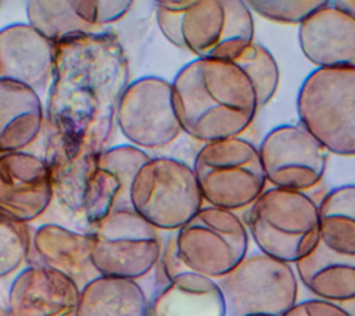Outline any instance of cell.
Returning a JSON list of instances; mask_svg holds the SVG:
<instances>
[{
    "label": "cell",
    "instance_id": "5bb4252c",
    "mask_svg": "<svg viewBox=\"0 0 355 316\" xmlns=\"http://www.w3.org/2000/svg\"><path fill=\"white\" fill-rule=\"evenodd\" d=\"M80 287L67 274L39 265L21 272L10 290V316H78Z\"/></svg>",
    "mask_w": 355,
    "mask_h": 316
},
{
    "label": "cell",
    "instance_id": "9a60e30c",
    "mask_svg": "<svg viewBox=\"0 0 355 316\" xmlns=\"http://www.w3.org/2000/svg\"><path fill=\"white\" fill-rule=\"evenodd\" d=\"M298 43L316 68L355 65V18L323 1L298 25Z\"/></svg>",
    "mask_w": 355,
    "mask_h": 316
},
{
    "label": "cell",
    "instance_id": "d6986e66",
    "mask_svg": "<svg viewBox=\"0 0 355 316\" xmlns=\"http://www.w3.org/2000/svg\"><path fill=\"white\" fill-rule=\"evenodd\" d=\"M42 105L31 87L0 79V151L14 152L28 146L39 133Z\"/></svg>",
    "mask_w": 355,
    "mask_h": 316
},
{
    "label": "cell",
    "instance_id": "4fadbf2b",
    "mask_svg": "<svg viewBox=\"0 0 355 316\" xmlns=\"http://www.w3.org/2000/svg\"><path fill=\"white\" fill-rule=\"evenodd\" d=\"M51 195L46 162L19 151L0 157V215L25 223L47 208Z\"/></svg>",
    "mask_w": 355,
    "mask_h": 316
},
{
    "label": "cell",
    "instance_id": "5b68a950",
    "mask_svg": "<svg viewBox=\"0 0 355 316\" xmlns=\"http://www.w3.org/2000/svg\"><path fill=\"white\" fill-rule=\"evenodd\" d=\"M191 168L202 200L211 207L247 209L265 191L258 147L240 136L204 143Z\"/></svg>",
    "mask_w": 355,
    "mask_h": 316
},
{
    "label": "cell",
    "instance_id": "484cf974",
    "mask_svg": "<svg viewBox=\"0 0 355 316\" xmlns=\"http://www.w3.org/2000/svg\"><path fill=\"white\" fill-rule=\"evenodd\" d=\"M323 4V0H251L247 1L251 12L259 17L288 25H300L316 8Z\"/></svg>",
    "mask_w": 355,
    "mask_h": 316
},
{
    "label": "cell",
    "instance_id": "7c38bea8",
    "mask_svg": "<svg viewBox=\"0 0 355 316\" xmlns=\"http://www.w3.org/2000/svg\"><path fill=\"white\" fill-rule=\"evenodd\" d=\"M116 122L132 146L141 150L169 146L182 133L172 101V83L158 76L129 83L116 108Z\"/></svg>",
    "mask_w": 355,
    "mask_h": 316
},
{
    "label": "cell",
    "instance_id": "f546056e",
    "mask_svg": "<svg viewBox=\"0 0 355 316\" xmlns=\"http://www.w3.org/2000/svg\"><path fill=\"white\" fill-rule=\"evenodd\" d=\"M284 316H337L334 308L322 299L308 298L298 301Z\"/></svg>",
    "mask_w": 355,
    "mask_h": 316
},
{
    "label": "cell",
    "instance_id": "277c9868",
    "mask_svg": "<svg viewBox=\"0 0 355 316\" xmlns=\"http://www.w3.org/2000/svg\"><path fill=\"white\" fill-rule=\"evenodd\" d=\"M297 114L327 152L355 155V65L315 68L300 86Z\"/></svg>",
    "mask_w": 355,
    "mask_h": 316
},
{
    "label": "cell",
    "instance_id": "cb8c5ba5",
    "mask_svg": "<svg viewBox=\"0 0 355 316\" xmlns=\"http://www.w3.org/2000/svg\"><path fill=\"white\" fill-rule=\"evenodd\" d=\"M233 62L250 79L258 108L265 107L273 98L279 86V67L270 50L258 42H252Z\"/></svg>",
    "mask_w": 355,
    "mask_h": 316
},
{
    "label": "cell",
    "instance_id": "7a4b0ae2",
    "mask_svg": "<svg viewBox=\"0 0 355 316\" xmlns=\"http://www.w3.org/2000/svg\"><path fill=\"white\" fill-rule=\"evenodd\" d=\"M171 83L182 132L202 143L240 136L258 109L250 79L233 61L194 58Z\"/></svg>",
    "mask_w": 355,
    "mask_h": 316
},
{
    "label": "cell",
    "instance_id": "4316f807",
    "mask_svg": "<svg viewBox=\"0 0 355 316\" xmlns=\"http://www.w3.org/2000/svg\"><path fill=\"white\" fill-rule=\"evenodd\" d=\"M193 4V0H161L157 1L155 18L158 28L165 39L176 46L184 49L182 37V22L186 10Z\"/></svg>",
    "mask_w": 355,
    "mask_h": 316
},
{
    "label": "cell",
    "instance_id": "8fae6325",
    "mask_svg": "<svg viewBox=\"0 0 355 316\" xmlns=\"http://www.w3.org/2000/svg\"><path fill=\"white\" fill-rule=\"evenodd\" d=\"M258 152L266 183L301 193L319 184L329 158L327 150L300 123L270 129Z\"/></svg>",
    "mask_w": 355,
    "mask_h": 316
},
{
    "label": "cell",
    "instance_id": "30bf717a",
    "mask_svg": "<svg viewBox=\"0 0 355 316\" xmlns=\"http://www.w3.org/2000/svg\"><path fill=\"white\" fill-rule=\"evenodd\" d=\"M182 37L196 58L234 61L254 42L252 12L243 0H193Z\"/></svg>",
    "mask_w": 355,
    "mask_h": 316
},
{
    "label": "cell",
    "instance_id": "f1b7e54d",
    "mask_svg": "<svg viewBox=\"0 0 355 316\" xmlns=\"http://www.w3.org/2000/svg\"><path fill=\"white\" fill-rule=\"evenodd\" d=\"M132 1H73L76 14L93 28L122 18L130 8Z\"/></svg>",
    "mask_w": 355,
    "mask_h": 316
},
{
    "label": "cell",
    "instance_id": "ac0fdd59",
    "mask_svg": "<svg viewBox=\"0 0 355 316\" xmlns=\"http://www.w3.org/2000/svg\"><path fill=\"white\" fill-rule=\"evenodd\" d=\"M146 316H227L216 280L184 272L148 299Z\"/></svg>",
    "mask_w": 355,
    "mask_h": 316
},
{
    "label": "cell",
    "instance_id": "d4e9b609",
    "mask_svg": "<svg viewBox=\"0 0 355 316\" xmlns=\"http://www.w3.org/2000/svg\"><path fill=\"white\" fill-rule=\"evenodd\" d=\"M29 251V234L25 223L0 215V277L14 272Z\"/></svg>",
    "mask_w": 355,
    "mask_h": 316
},
{
    "label": "cell",
    "instance_id": "8992f818",
    "mask_svg": "<svg viewBox=\"0 0 355 316\" xmlns=\"http://www.w3.org/2000/svg\"><path fill=\"white\" fill-rule=\"evenodd\" d=\"M129 205L157 230L176 231L204 207V200L189 164L155 157L133 179Z\"/></svg>",
    "mask_w": 355,
    "mask_h": 316
},
{
    "label": "cell",
    "instance_id": "2e32d148",
    "mask_svg": "<svg viewBox=\"0 0 355 316\" xmlns=\"http://www.w3.org/2000/svg\"><path fill=\"white\" fill-rule=\"evenodd\" d=\"M54 44L31 25L0 30V79L22 83L37 91L53 73Z\"/></svg>",
    "mask_w": 355,
    "mask_h": 316
},
{
    "label": "cell",
    "instance_id": "9c48e42d",
    "mask_svg": "<svg viewBox=\"0 0 355 316\" xmlns=\"http://www.w3.org/2000/svg\"><path fill=\"white\" fill-rule=\"evenodd\" d=\"M90 237V261L98 274L136 281L153 272L162 247L161 231L130 207L110 212Z\"/></svg>",
    "mask_w": 355,
    "mask_h": 316
},
{
    "label": "cell",
    "instance_id": "ba28073f",
    "mask_svg": "<svg viewBox=\"0 0 355 316\" xmlns=\"http://www.w3.org/2000/svg\"><path fill=\"white\" fill-rule=\"evenodd\" d=\"M250 236L233 211L204 205L176 230L179 258L189 272L219 280L248 254Z\"/></svg>",
    "mask_w": 355,
    "mask_h": 316
},
{
    "label": "cell",
    "instance_id": "44dd1931",
    "mask_svg": "<svg viewBox=\"0 0 355 316\" xmlns=\"http://www.w3.org/2000/svg\"><path fill=\"white\" fill-rule=\"evenodd\" d=\"M148 298L136 280L97 276L80 288L78 316H146Z\"/></svg>",
    "mask_w": 355,
    "mask_h": 316
},
{
    "label": "cell",
    "instance_id": "83f0119b",
    "mask_svg": "<svg viewBox=\"0 0 355 316\" xmlns=\"http://www.w3.org/2000/svg\"><path fill=\"white\" fill-rule=\"evenodd\" d=\"M168 234L162 237V247L158 261L153 269L155 287L161 288L169 281H172L179 274L187 272L182 259L178 254L176 247V231H166ZM155 288V290H157Z\"/></svg>",
    "mask_w": 355,
    "mask_h": 316
},
{
    "label": "cell",
    "instance_id": "6da1fadb",
    "mask_svg": "<svg viewBox=\"0 0 355 316\" xmlns=\"http://www.w3.org/2000/svg\"><path fill=\"white\" fill-rule=\"evenodd\" d=\"M79 54L78 73L55 51L53 58V91L50 103L67 98V104L49 109L51 118L67 109L54 121L68 159L78 155L85 143L86 130L94 123L101 146L107 141L116 116L119 100L128 87V61L115 36L89 33L75 37ZM73 62V61H72Z\"/></svg>",
    "mask_w": 355,
    "mask_h": 316
},
{
    "label": "cell",
    "instance_id": "52a82bcc",
    "mask_svg": "<svg viewBox=\"0 0 355 316\" xmlns=\"http://www.w3.org/2000/svg\"><path fill=\"white\" fill-rule=\"evenodd\" d=\"M216 281L227 316H284L298 302L294 265L261 251L248 252Z\"/></svg>",
    "mask_w": 355,
    "mask_h": 316
},
{
    "label": "cell",
    "instance_id": "603a6c76",
    "mask_svg": "<svg viewBox=\"0 0 355 316\" xmlns=\"http://www.w3.org/2000/svg\"><path fill=\"white\" fill-rule=\"evenodd\" d=\"M26 11L31 26L53 44L68 37L94 33V28L76 14L73 1H31Z\"/></svg>",
    "mask_w": 355,
    "mask_h": 316
},
{
    "label": "cell",
    "instance_id": "4dcf8cb0",
    "mask_svg": "<svg viewBox=\"0 0 355 316\" xmlns=\"http://www.w3.org/2000/svg\"><path fill=\"white\" fill-rule=\"evenodd\" d=\"M338 10L344 11L345 14H348L349 17L355 18V0H336L331 1Z\"/></svg>",
    "mask_w": 355,
    "mask_h": 316
},
{
    "label": "cell",
    "instance_id": "7402d4cb",
    "mask_svg": "<svg viewBox=\"0 0 355 316\" xmlns=\"http://www.w3.org/2000/svg\"><path fill=\"white\" fill-rule=\"evenodd\" d=\"M320 243L334 254L355 258V184L331 188L318 204Z\"/></svg>",
    "mask_w": 355,
    "mask_h": 316
},
{
    "label": "cell",
    "instance_id": "3957f363",
    "mask_svg": "<svg viewBox=\"0 0 355 316\" xmlns=\"http://www.w3.org/2000/svg\"><path fill=\"white\" fill-rule=\"evenodd\" d=\"M243 222L258 251L291 265L320 244L318 204L306 193L265 188Z\"/></svg>",
    "mask_w": 355,
    "mask_h": 316
},
{
    "label": "cell",
    "instance_id": "e0dca14e",
    "mask_svg": "<svg viewBox=\"0 0 355 316\" xmlns=\"http://www.w3.org/2000/svg\"><path fill=\"white\" fill-rule=\"evenodd\" d=\"M294 270L298 283L313 298L338 305L355 316V258L334 254L320 243L311 255L294 263Z\"/></svg>",
    "mask_w": 355,
    "mask_h": 316
},
{
    "label": "cell",
    "instance_id": "ffe728a7",
    "mask_svg": "<svg viewBox=\"0 0 355 316\" xmlns=\"http://www.w3.org/2000/svg\"><path fill=\"white\" fill-rule=\"evenodd\" d=\"M33 245L43 266L67 274L78 286L80 281L85 286L100 276L90 261V236H80L60 226L46 225L37 229Z\"/></svg>",
    "mask_w": 355,
    "mask_h": 316
}]
</instances>
